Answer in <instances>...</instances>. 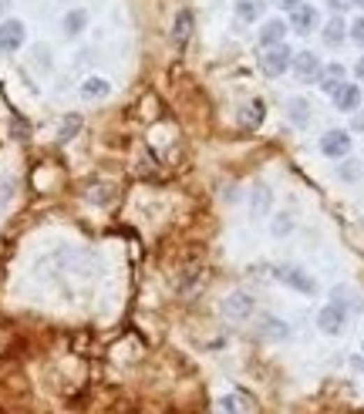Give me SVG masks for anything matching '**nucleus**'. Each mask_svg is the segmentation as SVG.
Returning a JSON list of instances; mask_svg holds the SVG:
<instances>
[{"instance_id":"nucleus-28","label":"nucleus","mask_w":364,"mask_h":414,"mask_svg":"<svg viewBox=\"0 0 364 414\" xmlns=\"http://www.w3.org/2000/svg\"><path fill=\"white\" fill-rule=\"evenodd\" d=\"M358 118H354V132H364V112H354Z\"/></svg>"},{"instance_id":"nucleus-7","label":"nucleus","mask_w":364,"mask_h":414,"mask_svg":"<svg viewBox=\"0 0 364 414\" xmlns=\"http://www.w3.org/2000/svg\"><path fill=\"white\" fill-rule=\"evenodd\" d=\"M253 310H256V303H253V297L243 293V290H236V293H230V297L223 300V313L233 317V320H247Z\"/></svg>"},{"instance_id":"nucleus-20","label":"nucleus","mask_w":364,"mask_h":414,"mask_svg":"<svg viewBox=\"0 0 364 414\" xmlns=\"http://www.w3.org/2000/svg\"><path fill=\"white\" fill-rule=\"evenodd\" d=\"M270 202H273V192H270L267 186H256V188H253V195H249V209H253L256 216H267Z\"/></svg>"},{"instance_id":"nucleus-16","label":"nucleus","mask_w":364,"mask_h":414,"mask_svg":"<svg viewBox=\"0 0 364 414\" xmlns=\"http://www.w3.org/2000/svg\"><path fill=\"white\" fill-rule=\"evenodd\" d=\"M219 414H253V401L247 394H226L219 401Z\"/></svg>"},{"instance_id":"nucleus-23","label":"nucleus","mask_w":364,"mask_h":414,"mask_svg":"<svg viewBox=\"0 0 364 414\" xmlns=\"http://www.w3.org/2000/svg\"><path fill=\"white\" fill-rule=\"evenodd\" d=\"M337 175H341L344 182H358V179H361V162L344 158V162H341V169H337Z\"/></svg>"},{"instance_id":"nucleus-32","label":"nucleus","mask_w":364,"mask_h":414,"mask_svg":"<svg viewBox=\"0 0 364 414\" xmlns=\"http://www.w3.org/2000/svg\"><path fill=\"white\" fill-rule=\"evenodd\" d=\"M351 3H354V7H364V0H351Z\"/></svg>"},{"instance_id":"nucleus-17","label":"nucleus","mask_w":364,"mask_h":414,"mask_svg":"<svg viewBox=\"0 0 364 414\" xmlns=\"http://www.w3.org/2000/svg\"><path fill=\"white\" fill-rule=\"evenodd\" d=\"M192 10H179V17H175V24H173V40L179 44V47H186L189 44V38H192Z\"/></svg>"},{"instance_id":"nucleus-31","label":"nucleus","mask_w":364,"mask_h":414,"mask_svg":"<svg viewBox=\"0 0 364 414\" xmlns=\"http://www.w3.org/2000/svg\"><path fill=\"white\" fill-rule=\"evenodd\" d=\"M7 7H10V0H0V14H3V10H7Z\"/></svg>"},{"instance_id":"nucleus-3","label":"nucleus","mask_w":364,"mask_h":414,"mask_svg":"<svg viewBox=\"0 0 364 414\" xmlns=\"http://www.w3.org/2000/svg\"><path fill=\"white\" fill-rule=\"evenodd\" d=\"M351 145H354V138H351V132H344V128H330V132H324V138H321V151H324L327 158H347V155H351Z\"/></svg>"},{"instance_id":"nucleus-9","label":"nucleus","mask_w":364,"mask_h":414,"mask_svg":"<svg viewBox=\"0 0 364 414\" xmlns=\"http://www.w3.org/2000/svg\"><path fill=\"white\" fill-rule=\"evenodd\" d=\"M314 27H317V10H314V3H300V7L290 10V31L310 34Z\"/></svg>"},{"instance_id":"nucleus-26","label":"nucleus","mask_w":364,"mask_h":414,"mask_svg":"<svg viewBox=\"0 0 364 414\" xmlns=\"http://www.w3.org/2000/svg\"><path fill=\"white\" fill-rule=\"evenodd\" d=\"M327 7H330L334 14H344L347 7H354V3H351V0H327Z\"/></svg>"},{"instance_id":"nucleus-1","label":"nucleus","mask_w":364,"mask_h":414,"mask_svg":"<svg viewBox=\"0 0 364 414\" xmlns=\"http://www.w3.org/2000/svg\"><path fill=\"white\" fill-rule=\"evenodd\" d=\"M290 61H293V51H290L287 44H273V47H267L260 54V71L270 77H280V75H287Z\"/></svg>"},{"instance_id":"nucleus-30","label":"nucleus","mask_w":364,"mask_h":414,"mask_svg":"<svg viewBox=\"0 0 364 414\" xmlns=\"http://www.w3.org/2000/svg\"><path fill=\"white\" fill-rule=\"evenodd\" d=\"M354 367H358V371L364 374V357H354Z\"/></svg>"},{"instance_id":"nucleus-33","label":"nucleus","mask_w":364,"mask_h":414,"mask_svg":"<svg viewBox=\"0 0 364 414\" xmlns=\"http://www.w3.org/2000/svg\"><path fill=\"white\" fill-rule=\"evenodd\" d=\"M361 350H364V343H361Z\"/></svg>"},{"instance_id":"nucleus-21","label":"nucleus","mask_w":364,"mask_h":414,"mask_svg":"<svg viewBox=\"0 0 364 414\" xmlns=\"http://www.w3.org/2000/svg\"><path fill=\"white\" fill-rule=\"evenodd\" d=\"M85 27H88V14H85V10H68V14H64V34H68V38H78Z\"/></svg>"},{"instance_id":"nucleus-8","label":"nucleus","mask_w":364,"mask_h":414,"mask_svg":"<svg viewBox=\"0 0 364 414\" xmlns=\"http://www.w3.org/2000/svg\"><path fill=\"white\" fill-rule=\"evenodd\" d=\"M330 98H334V108H337V112L354 114L358 108H361V84H347L344 81L337 91L330 94Z\"/></svg>"},{"instance_id":"nucleus-2","label":"nucleus","mask_w":364,"mask_h":414,"mask_svg":"<svg viewBox=\"0 0 364 414\" xmlns=\"http://www.w3.org/2000/svg\"><path fill=\"white\" fill-rule=\"evenodd\" d=\"M344 323H347V306L337 300H330L324 310L317 313V327H321L324 334H330V337H337V334L344 330Z\"/></svg>"},{"instance_id":"nucleus-11","label":"nucleus","mask_w":364,"mask_h":414,"mask_svg":"<svg viewBox=\"0 0 364 414\" xmlns=\"http://www.w3.org/2000/svg\"><path fill=\"white\" fill-rule=\"evenodd\" d=\"M280 283H287L290 290H300V293H314V280L307 276L300 266H280Z\"/></svg>"},{"instance_id":"nucleus-15","label":"nucleus","mask_w":364,"mask_h":414,"mask_svg":"<svg viewBox=\"0 0 364 414\" xmlns=\"http://www.w3.org/2000/svg\"><path fill=\"white\" fill-rule=\"evenodd\" d=\"M321 38H324L327 47H341V44H344V38H347V24L341 17H330L324 24V31H321Z\"/></svg>"},{"instance_id":"nucleus-4","label":"nucleus","mask_w":364,"mask_h":414,"mask_svg":"<svg viewBox=\"0 0 364 414\" xmlns=\"http://www.w3.org/2000/svg\"><path fill=\"white\" fill-rule=\"evenodd\" d=\"M24 40H27V27L20 24V20H3L0 24V51H7V54H14L24 47Z\"/></svg>"},{"instance_id":"nucleus-19","label":"nucleus","mask_w":364,"mask_h":414,"mask_svg":"<svg viewBox=\"0 0 364 414\" xmlns=\"http://www.w3.org/2000/svg\"><path fill=\"white\" fill-rule=\"evenodd\" d=\"M112 94V84L105 81V77H88L85 84H81V98H88V101H101V98H108Z\"/></svg>"},{"instance_id":"nucleus-10","label":"nucleus","mask_w":364,"mask_h":414,"mask_svg":"<svg viewBox=\"0 0 364 414\" xmlns=\"http://www.w3.org/2000/svg\"><path fill=\"white\" fill-rule=\"evenodd\" d=\"M344 77H347V71H344V64H324L321 68V75H317V84H321V91H327V94H334L341 84H344Z\"/></svg>"},{"instance_id":"nucleus-14","label":"nucleus","mask_w":364,"mask_h":414,"mask_svg":"<svg viewBox=\"0 0 364 414\" xmlns=\"http://www.w3.org/2000/svg\"><path fill=\"white\" fill-rule=\"evenodd\" d=\"M287 118H290L293 128H307V121H310V101H307V98H290Z\"/></svg>"},{"instance_id":"nucleus-18","label":"nucleus","mask_w":364,"mask_h":414,"mask_svg":"<svg viewBox=\"0 0 364 414\" xmlns=\"http://www.w3.org/2000/svg\"><path fill=\"white\" fill-rule=\"evenodd\" d=\"M260 337L263 340H287L290 337V327L277 317H263L260 320Z\"/></svg>"},{"instance_id":"nucleus-25","label":"nucleus","mask_w":364,"mask_h":414,"mask_svg":"<svg viewBox=\"0 0 364 414\" xmlns=\"http://www.w3.org/2000/svg\"><path fill=\"white\" fill-rule=\"evenodd\" d=\"M351 40H358V44H364V14L354 24H351Z\"/></svg>"},{"instance_id":"nucleus-29","label":"nucleus","mask_w":364,"mask_h":414,"mask_svg":"<svg viewBox=\"0 0 364 414\" xmlns=\"http://www.w3.org/2000/svg\"><path fill=\"white\" fill-rule=\"evenodd\" d=\"M354 71H358V77H361V81H364V57H361V61H358V64H354Z\"/></svg>"},{"instance_id":"nucleus-6","label":"nucleus","mask_w":364,"mask_h":414,"mask_svg":"<svg viewBox=\"0 0 364 414\" xmlns=\"http://www.w3.org/2000/svg\"><path fill=\"white\" fill-rule=\"evenodd\" d=\"M263 121H267V105H263L260 98L247 101V105L236 112V125H240V128H249V132H253V128H260Z\"/></svg>"},{"instance_id":"nucleus-5","label":"nucleus","mask_w":364,"mask_h":414,"mask_svg":"<svg viewBox=\"0 0 364 414\" xmlns=\"http://www.w3.org/2000/svg\"><path fill=\"white\" fill-rule=\"evenodd\" d=\"M290 68H293V75L300 77V81H317V75H321V57L314 54V51H300V54H293V61H290Z\"/></svg>"},{"instance_id":"nucleus-24","label":"nucleus","mask_w":364,"mask_h":414,"mask_svg":"<svg viewBox=\"0 0 364 414\" xmlns=\"http://www.w3.org/2000/svg\"><path fill=\"white\" fill-rule=\"evenodd\" d=\"M78 128H81V118H64V125H61V138L68 142V138H71Z\"/></svg>"},{"instance_id":"nucleus-22","label":"nucleus","mask_w":364,"mask_h":414,"mask_svg":"<svg viewBox=\"0 0 364 414\" xmlns=\"http://www.w3.org/2000/svg\"><path fill=\"white\" fill-rule=\"evenodd\" d=\"M270 232H273L277 239H284V236H290V232H293V219H290L287 212H280V216H277V219L270 223Z\"/></svg>"},{"instance_id":"nucleus-27","label":"nucleus","mask_w":364,"mask_h":414,"mask_svg":"<svg viewBox=\"0 0 364 414\" xmlns=\"http://www.w3.org/2000/svg\"><path fill=\"white\" fill-rule=\"evenodd\" d=\"M277 3H280V7H284V10H293V7H300V3H304V0H277Z\"/></svg>"},{"instance_id":"nucleus-12","label":"nucleus","mask_w":364,"mask_h":414,"mask_svg":"<svg viewBox=\"0 0 364 414\" xmlns=\"http://www.w3.org/2000/svg\"><path fill=\"white\" fill-rule=\"evenodd\" d=\"M233 10H236V20H240V24H256L260 14L267 10V0H236Z\"/></svg>"},{"instance_id":"nucleus-13","label":"nucleus","mask_w":364,"mask_h":414,"mask_svg":"<svg viewBox=\"0 0 364 414\" xmlns=\"http://www.w3.org/2000/svg\"><path fill=\"white\" fill-rule=\"evenodd\" d=\"M284 38H287V20H267L260 31V47L267 51L273 44H284Z\"/></svg>"}]
</instances>
